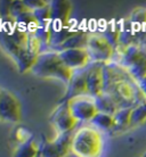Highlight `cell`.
I'll use <instances>...</instances> for the list:
<instances>
[{
    "label": "cell",
    "instance_id": "obj_1",
    "mask_svg": "<svg viewBox=\"0 0 146 157\" xmlns=\"http://www.w3.org/2000/svg\"><path fill=\"white\" fill-rule=\"evenodd\" d=\"M31 72L36 76L44 78H57L62 82L69 84L74 71L63 63L57 51H42L37 59L36 65Z\"/></svg>",
    "mask_w": 146,
    "mask_h": 157
},
{
    "label": "cell",
    "instance_id": "obj_2",
    "mask_svg": "<svg viewBox=\"0 0 146 157\" xmlns=\"http://www.w3.org/2000/svg\"><path fill=\"white\" fill-rule=\"evenodd\" d=\"M103 149L101 131L91 125H83L74 131L71 153L77 157H99Z\"/></svg>",
    "mask_w": 146,
    "mask_h": 157
},
{
    "label": "cell",
    "instance_id": "obj_3",
    "mask_svg": "<svg viewBox=\"0 0 146 157\" xmlns=\"http://www.w3.org/2000/svg\"><path fill=\"white\" fill-rule=\"evenodd\" d=\"M106 94H110L114 98L120 108H135L146 101V96L132 76L120 80Z\"/></svg>",
    "mask_w": 146,
    "mask_h": 157
},
{
    "label": "cell",
    "instance_id": "obj_4",
    "mask_svg": "<svg viewBox=\"0 0 146 157\" xmlns=\"http://www.w3.org/2000/svg\"><path fill=\"white\" fill-rule=\"evenodd\" d=\"M87 50L90 55L91 63L107 64L113 62L115 55V48L104 36L103 33L89 34Z\"/></svg>",
    "mask_w": 146,
    "mask_h": 157
},
{
    "label": "cell",
    "instance_id": "obj_5",
    "mask_svg": "<svg viewBox=\"0 0 146 157\" xmlns=\"http://www.w3.org/2000/svg\"><path fill=\"white\" fill-rule=\"evenodd\" d=\"M67 102L72 115L78 120V122H90L98 113L95 98L89 94L73 98Z\"/></svg>",
    "mask_w": 146,
    "mask_h": 157
},
{
    "label": "cell",
    "instance_id": "obj_6",
    "mask_svg": "<svg viewBox=\"0 0 146 157\" xmlns=\"http://www.w3.org/2000/svg\"><path fill=\"white\" fill-rule=\"evenodd\" d=\"M50 122L57 131V134L74 132L75 126L79 123L78 120L72 115L67 101H61L50 115Z\"/></svg>",
    "mask_w": 146,
    "mask_h": 157
},
{
    "label": "cell",
    "instance_id": "obj_7",
    "mask_svg": "<svg viewBox=\"0 0 146 157\" xmlns=\"http://www.w3.org/2000/svg\"><path fill=\"white\" fill-rule=\"evenodd\" d=\"M0 116L2 121L9 123H17L22 117L20 100L13 92L6 89L0 91Z\"/></svg>",
    "mask_w": 146,
    "mask_h": 157
},
{
    "label": "cell",
    "instance_id": "obj_8",
    "mask_svg": "<svg viewBox=\"0 0 146 157\" xmlns=\"http://www.w3.org/2000/svg\"><path fill=\"white\" fill-rule=\"evenodd\" d=\"M59 56L63 60V63L72 71L86 68L91 64L90 55L88 52L87 48L80 49H66L59 51Z\"/></svg>",
    "mask_w": 146,
    "mask_h": 157
},
{
    "label": "cell",
    "instance_id": "obj_9",
    "mask_svg": "<svg viewBox=\"0 0 146 157\" xmlns=\"http://www.w3.org/2000/svg\"><path fill=\"white\" fill-rule=\"evenodd\" d=\"M88 94V84H87V67L82 70L74 71L71 78V81L67 84L66 94H64L61 101H69L73 98Z\"/></svg>",
    "mask_w": 146,
    "mask_h": 157
},
{
    "label": "cell",
    "instance_id": "obj_10",
    "mask_svg": "<svg viewBox=\"0 0 146 157\" xmlns=\"http://www.w3.org/2000/svg\"><path fill=\"white\" fill-rule=\"evenodd\" d=\"M103 63H91L87 67L88 94L91 97H98L104 92V75Z\"/></svg>",
    "mask_w": 146,
    "mask_h": 157
},
{
    "label": "cell",
    "instance_id": "obj_11",
    "mask_svg": "<svg viewBox=\"0 0 146 157\" xmlns=\"http://www.w3.org/2000/svg\"><path fill=\"white\" fill-rule=\"evenodd\" d=\"M73 6L67 0H54L50 1L51 22L67 25L69 18L71 16Z\"/></svg>",
    "mask_w": 146,
    "mask_h": 157
},
{
    "label": "cell",
    "instance_id": "obj_12",
    "mask_svg": "<svg viewBox=\"0 0 146 157\" xmlns=\"http://www.w3.org/2000/svg\"><path fill=\"white\" fill-rule=\"evenodd\" d=\"M51 30H53V33H51V39H50L49 47L51 49H54V50H56L58 47H61L74 33H77L75 31H73V29H71L70 26H67V25L53 23V22H51Z\"/></svg>",
    "mask_w": 146,
    "mask_h": 157
},
{
    "label": "cell",
    "instance_id": "obj_13",
    "mask_svg": "<svg viewBox=\"0 0 146 157\" xmlns=\"http://www.w3.org/2000/svg\"><path fill=\"white\" fill-rule=\"evenodd\" d=\"M95 102L99 113H104V114L114 116L115 113L120 109V107L114 100V98L110 94H106V92H103L101 96L96 97Z\"/></svg>",
    "mask_w": 146,
    "mask_h": 157
},
{
    "label": "cell",
    "instance_id": "obj_14",
    "mask_svg": "<svg viewBox=\"0 0 146 157\" xmlns=\"http://www.w3.org/2000/svg\"><path fill=\"white\" fill-rule=\"evenodd\" d=\"M88 39H89V34L86 32H77L73 36L67 40L66 42L63 43L61 47H58L54 51L66 50V49H80V48H87Z\"/></svg>",
    "mask_w": 146,
    "mask_h": 157
},
{
    "label": "cell",
    "instance_id": "obj_15",
    "mask_svg": "<svg viewBox=\"0 0 146 157\" xmlns=\"http://www.w3.org/2000/svg\"><path fill=\"white\" fill-rule=\"evenodd\" d=\"M38 56L39 55H34V54L30 52L28 49H24L20 54V56L15 59L18 71L21 73H25V72L28 71H31L33 66L36 65Z\"/></svg>",
    "mask_w": 146,
    "mask_h": 157
},
{
    "label": "cell",
    "instance_id": "obj_16",
    "mask_svg": "<svg viewBox=\"0 0 146 157\" xmlns=\"http://www.w3.org/2000/svg\"><path fill=\"white\" fill-rule=\"evenodd\" d=\"M40 154V146L32 137L29 141L24 142L17 147L14 153V157H38Z\"/></svg>",
    "mask_w": 146,
    "mask_h": 157
},
{
    "label": "cell",
    "instance_id": "obj_17",
    "mask_svg": "<svg viewBox=\"0 0 146 157\" xmlns=\"http://www.w3.org/2000/svg\"><path fill=\"white\" fill-rule=\"evenodd\" d=\"M90 125L94 126L98 131H111V130H114V116L109 114H104V113H99L98 112L97 115L90 121Z\"/></svg>",
    "mask_w": 146,
    "mask_h": 157
},
{
    "label": "cell",
    "instance_id": "obj_18",
    "mask_svg": "<svg viewBox=\"0 0 146 157\" xmlns=\"http://www.w3.org/2000/svg\"><path fill=\"white\" fill-rule=\"evenodd\" d=\"M134 108H120L114 114V130L127 129L131 126V115Z\"/></svg>",
    "mask_w": 146,
    "mask_h": 157
},
{
    "label": "cell",
    "instance_id": "obj_19",
    "mask_svg": "<svg viewBox=\"0 0 146 157\" xmlns=\"http://www.w3.org/2000/svg\"><path fill=\"white\" fill-rule=\"evenodd\" d=\"M120 22L116 21H112L111 23H109L106 30L103 32L104 36L109 41L111 42V44L114 48H116L119 46V40H120Z\"/></svg>",
    "mask_w": 146,
    "mask_h": 157
},
{
    "label": "cell",
    "instance_id": "obj_20",
    "mask_svg": "<svg viewBox=\"0 0 146 157\" xmlns=\"http://www.w3.org/2000/svg\"><path fill=\"white\" fill-rule=\"evenodd\" d=\"M1 43H2L4 49L10 55V57H12L14 60L20 56V54L24 49H26V48H23V47H21L20 44H17V43H16L10 36H8V34H6V33H5L4 36L1 38Z\"/></svg>",
    "mask_w": 146,
    "mask_h": 157
},
{
    "label": "cell",
    "instance_id": "obj_21",
    "mask_svg": "<svg viewBox=\"0 0 146 157\" xmlns=\"http://www.w3.org/2000/svg\"><path fill=\"white\" fill-rule=\"evenodd\" d=\"M128 72L130 73V75L137 82L146 78V51L142 58L139 59L131 68H129Z\"/></svg>",
    "mask_w": 146,
    "mask_h": 157
},
{
    "label": "cell",
    "instance_id": "obj_22",
    "mask_svg": "<svg viewBox=\"0 0 146 157\" xmlns=\"http://www.w3.org/2000/svg\"><path fill=\"white\" fill-rule=\"evenodd\" d=\"M40 155L42 157H64L54 140L45 141L42 146H40Z\"/></svg>",
    "mask_w": 146,
    "mask_h": 157
},
{
    "label": "cell",
    "instance_id": "obj_23",
    "mask_svg": "<svg viewBox=\"0 0 146 157\" xmlns=\"http://www.w3.org/2000/svg\"><path fill=\"white\" fill-rule=\"evenodd\" d=\"M51 33H53V30H51V22L46 24H39L38 29L36 30L34 34H36L39 40L42 42V44H46L47 47H49L50 44V39H51Z\"/></svg>",
    "mask_w": 146,
    "mask_h": 157
},
{
    "label": "cell",
    "instance_id": "obj_24",
    "mask_svg": "<svg viewBox=\"0 0 146 157\" xmlns=\"http://www.w3.org/2000/svg\"><path fill=\"white\" fill-rule=\"evenodd\" d=\"M129 21L134 26H138L139 30H142V26L146 24V8L145 7H138L135 8L134 12L131 13Z\"/></svg>",
    "mask_w": 146,
    "mask_h": 157
},
{
    "label": "cell",
    "instance_id": "obj_25",
    "mask_svg": "<svg viewBox=\"0 0 146 157\" xmlns=\"http://www.w3.org/2000/svg\"><path fill=\"white\" fill-rule=\"evenodd\" d=\"M146 121V101L136 106L132 109L131 115V126L138 125Z\"/></svg>",
    "mask_w": 146,
    "mask_h": 157
},
{
    "label": "cell",
    "instance_id": "obj_26",
    "mask_svg": "<svg viewBox=\"0 0 146 157\" xmlns=\"http://www.w3.org/2000/svg\"><path fill=\"white\" fill-rule=\"evenodd\" d=\"M33 15L36 17L37 22L39 24H46L51 22V12H50V2L46 5L45 7H41L39 9L34 10Z\"/></svg>",
    "mask_w": 146,
    "mask_h": 157
},
{
    "label": "cell",
    "instance_id": "obj_27",
    "mask_svg": "<svg viewBox=\"0 0 146 157\" xmlns=\"http://www.w3.org/2000/svg\"><path fill=\"white\" fill-rule=\"evenodd\" d=\"M42 42L39 40V38L36 36V34H30L29 36V41H28V46H26V49H28L30 52L34 54V55H40L42 51H41V48H42Z\"/></svg>",
    "mask_w": 146,
    "mask_h": 157
},
{
    "label": "cell",
    "instance_id": "obj_28",
    "mask_svg": "<svg viewBox=\"0 0 146 157\" xmlns=\"http://www.w3.org/2000/svg\"><path fill=\"white\" fill-rule=\"evenodd\" d=\"M31 12L26 5L24 4V1H12V7H10V16L15 20L18 16L23 15L25 13Z\"/></svg>",
    "mask_w": 146,
    "mask_h": 157
},
{
    "label": "cell",
    "instance_id": "obj_29",
    "mask_svg": "<svg viewBox=\"0 0 146 157\" xmlns=\"http://www.w3.org/2000/svg\"><path fill=\"white\" fill-rule=\"evenodd\" d=\"M14 137H15V139L17 140V142H18L20 145H22L24 142L29 141L32 138V136L30 134V132H29L28 130H25L24 128H18V129L16 130Z\"/></svg>",
    "mask_w": 146,
    "mask_h": 157
},
{
    "label": "cell",
    "instance_id": "obj_30",
    "mask_svg": "<svg viewBox=\"0 0 146 157\" xmlns=\"http://www.w3.org/2000/svg\"><path fill=\"white\" fill-rule=\"evenodd\" d=\"M24 4L26 5V7L31 10L34 12L37 9H39L41 7H45L46 5H48V1H41V0H24Z\"/></svg>",
    "mask_w": 146,
    "mask_h": 157
},
{
    "label": "cell",
    "instance_id": "obj_31",
    "mask_svg": "<svg viewBox=\"0 0 146 157\" xmlns=\"http://www.w3.org/2000/svg\"><path fill=\"white\" fill-rule=\"evenodd\" d=\"M137 83H138V86H139V88H140L142 92L146 96V78L140 80V81H138Z\"/></svg>",
    "mask_w": 146,
    "mask_h": 157
},
{
    "label": "cell",
    "instance_id": "obj_32",
    "mask_svg": "<svg viewBox=\"0 0 146 157\" xmlns=\"http://www.w3.org/2000/svg\"><path fill=\"white\" fill-rule=\"evenodd\" d=\"M143 156H145V157H146V153H145V154H144V155H143Z\"/></svg>",
    "mask_w": 146,
    "mask_h": 157
},
{
    "label": "cell",
    "instance_id": "obj_33",
    "mask_svg": "<svg viewBox=\"0 0 146 157\" xmlns=\"http://www.w3.org/2000/svg\"><path fill=\"white\" fill-rule=\"evenodd\" d=\"M38 157H42V156H41V155H40V154H39V156H38Z\"/></svg>",
    "mask_w": 146,
    "mask_h": 157
},
{
    "label": "cell",
    "instance_id": "obj_34",
    "mask_svg": "<svg viewBox=\"0 0 146 157\" xmlns=\"http://www.w3.org/2000/svg\"><path fill=\"white\" fill-rule=\"evenodd\" d=\"M140 157H145V156H140Z\"/></svg>",
    "mask_w": 146,
    "mask_h": 157
}]
</instances>
